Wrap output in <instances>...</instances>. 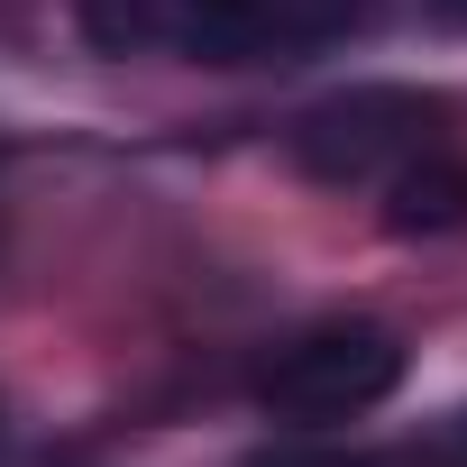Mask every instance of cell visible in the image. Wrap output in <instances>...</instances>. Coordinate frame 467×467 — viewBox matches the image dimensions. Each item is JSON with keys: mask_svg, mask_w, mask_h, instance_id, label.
<instances>
[{"mask_svg": "<svg viewBox=\"0 0 467 467\" xmlns=\"http://www.w3.org/2000/svg\"><path fill=\"white\" fill-rule=\"evenodd\" d=\"M449 440H458V449H467V412H458V421H449Z\"/></svg>", "mask_w": 467, "mask_h": 467, "instance_id": "cell-7", "label": "cell"}, {"mask_svg": "<svg viewBox=\"0 0 467 467\" xmlns=\"http://www.w3.org/2000/svg\"><path fill=\"white\" fill-rule=\"evenodd\" d=\"M376 0H257V19L275 28V56H303V47H330L348 37Z\"/></svg>", "mask_w": 467, "mask_h": 467, "instance_id": "cell-5", "label": "cell"}, {"mask_svg": "<svg viewBox=\"0 0 467 467\" xmlns=\"http://www.w3.org/2000/svg\"><path fill=\"white\" fill-rule=\"evenodd\" d=\"M294 467H330V458H294Z\"/></svg>", "mask_w": 467, "mask_h": 467, "instance_id": "cell-8", "label": "cell"}, {"mask_svg": "<svg viewBox=\"0 0 467 467\" xmlns=\"http://www.w3.org/2000/svg\"><path fill=\"white\" fill-rule=\"evenodd\" d=\"M431 10H440V19H458V28H467V0H431Z\"/></svg>", "mask_w": 467, "mask_h": 467, "instance_id": "cell-6", "label": "cell"}, {"mask_svg": "<svg viewBox=\"0 0 467 467\" xmlns=\"http://www.w3.org/2000/svg\"><path fill=\"white\" fill-rule=\"evenodd\" d=\"M449 101L412 92V83H348L330 101H312L285 129V156L321 183V192H376L385 174H403L421 147H440Z\"/></svg>", "mask_w": 467, "mask_h": 467, "instance_id": "cell-1", "label": "cell"}, {"mask_svg": "<svg viewBox=\"0 0 467 467\" xmlns=\"http://www.w3.org/2000/svg\"><path fill=\"white\" fill-rule=\"evenodd\" d=\"M385 192V229L394 239H440V229H467V156L449 147H421L403 174L376 183Z\"/></svg>", "mask_w": 467, "mask_h": 467, "instance_id": "cell-4", "label": "cell"}, {"mask_svg": "<svg viewBox=\"0 0 467 467\" xmlns=\"http://www.w3.org/2000/svg\"><path fill=\"white\" fill-rule=\"evenodd\" d=\"M92 56H183V65H266L275 28L257 0H74Z\"/></svg>", "mask_w": 467, "mask_h": 467, "instance_id": "cell-3", "label": "cell"}, {"mask_svg": "<svg viewBox=\"0 0 467 467\" xmlns=\"http://www.w3.org/2000/svg\"><path fill=\"white\" fill-rule=\"evenodd\" d=\"M403 367L412 358L385 321H312V330H294L257 358V403L294 431H330V421L376 412L403 385Z\"/></svg>", "mask_w": 467, "mask_h": 467, "instance_id": "cell-2", "label": "cell"}]
</instances>
